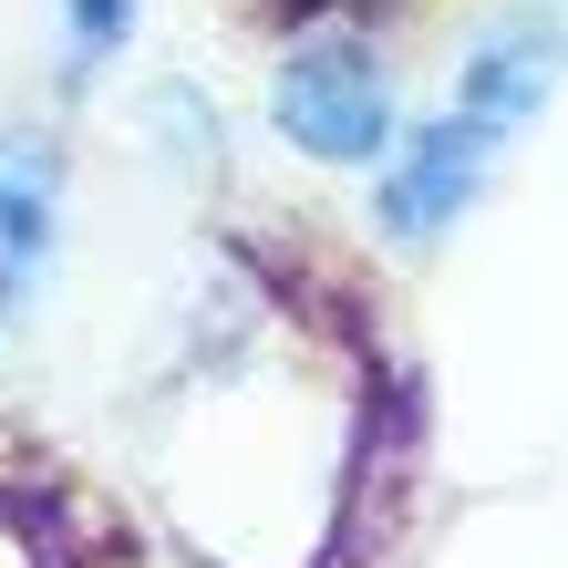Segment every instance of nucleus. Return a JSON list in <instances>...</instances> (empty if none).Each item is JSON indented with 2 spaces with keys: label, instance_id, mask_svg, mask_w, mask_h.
<instances>
[{
  "label": "nucleus",
  "instance_id": "nucleus-1",
  "mask_svg": "<svg viewBox=\"0 0 568 568\" xmlns=\"http://www.w3.org/2000/svg\"><path fill=\"white\" fill-rule=\"evenodd\" d=\"M280 124L290 145H311L321 165H373V145H393V83L362 42H300L280 73Z\"/></svg>",
  "mask_w": 568,
  "mask_h": 568
},
{
  "label": "nucleus",
  "instance_id": "nucleus-2",
  "mask_svg": "<svg viewBox=\"0 0 568 568\" xmlns=\"http://www.w3.org/2000/svg\"><path fill=\"white\" fill-rule=\"evenodd\" d=\"M486 155H496V135H486L476 114L424 124V135L383 165V227H393V239H434V227H455V207L486 186Z\"/></svg>",
  "mask_w": 568,
  "mask_h": 568
},
{
  "label": "nucleus",
  "instance_id": "nucleus-3",
  "mask_svg": "<svg viewBox=\"0 0 568 568\" xmlns=\"http://www.w3.org/2000/svg\"><path fill=\"white\" fill-rule=\"evenodd\" d=\"M558 52H568V31L548 11H507L486 31V52L465 62V114L486 124V135H507V124H527L548 104V83H558Z\"/></svg>",
  "mask_w": 568,
  "mask_h": 568
},
{
  "label": "nucleus",
  "instance_id": "nucleus-4",
  "mask_svg": "<svg viewBox=\"0 0 568 568\" xmlns=\"http://www.w3.org/2000/svg\"><path fill=\"white\" fill-rule=\"evenodd\" d=\"M42 258H52V145L0 135V321H21Z\"/></svg>",
  "mask_w": 568,
  "mask_h": 568
},
{
  "label": "nucleus",
  "instance_id": "nucleus-5",
  "mask_svg": "<svg viewBox=\"0 0 568 568\" xmlns=\"http://www.w3.org/2000/svg\"><path fill=\"white\" fill-rule=\"evenodd\" d=\"M62 21H73V52L83 62H104L124 31H135V0H62Z\"/></svg>",
  "mask_w": 568,
  "mask_h": 568
}]
</instances>
